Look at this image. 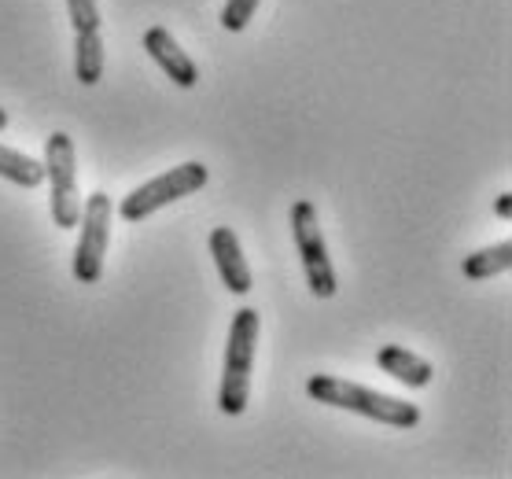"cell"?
Here are the masks:
<instances>
[{
	"mask_svg": "<svg viewBox=\"0 0 512 479\" xmlns=\"http://www.w3.org/2000/svg\"><path fill=\"white\" fill-rule=\"evenodd\" d=\"M306 395L314 398V402H321V406L347 409V413L380 421L387 428H417L420 424V409L413 402L384 395V391H373V387L365 384H354L347 376H328V373L310 376L306 380Z\"/></svg>",
	"mask_w": 512,
	"mask_h": 479,
	"instance_id": "1",
	"label": "cell"
},
{
	"mask_svg": "<svg viewBox=\"0 0 512 479\" xmlns=\"http://www.w3.org/2000/svg\"><path fill=\"white\" fill-rule=\"evenodd\" d=\"M262 332V317L255 306H244L233 314L229 343H225L222 362V387H218V406L225 417H240L251 398V373H255V347Z\"/></svg>",
	"mask_w": 512,
	"mask_h": 479,
	"instance_id": "2",
	"label": "cell"
},
{
	"mask_svg": "<svg viewBox=\"0 0 512 479\" xmlns=\"http://www.w3.org/2000/svg\"><path fill=\"white\" fill-rule=\"evenodd\" d=\"M207 177L210 170L203 163H181L174 170H166V174L152 177V181H144L140 188H133L122 203H118V218L122 222H144L148 214L163 211L177 199L192 196L199 188H207Z\"/></svg>",
	"mask_w": 512,
	"mask_h": 479,
	"instance_id": "3",
	"label": "cell"
},
{
	"mask_svg": "<svg viewBox=\"0 0 512 479\" xmlns=\"http://www.w3.org/2000/svg\"><path fill=\"white\" fill-rule=\"evenodd\" d=\"M291 236H295V251H299V262H303L306 288L317 299H332L339 292L336 269H332V258H328V244H325V233H321L317 207L310 199H299L291 207Z\"/></svg>",
	"mask_w": 512,
	"mask_h": 479,
	"instance_id": "4",
	"label": "cell"
},
{
	"mask_svg": "<svg viewBox=\"0 0 512 479\" xmlns=\"http://www.w3.org/2000/svg\"><path fill=\"white\" fill-rule=\"evenodd\" d=\"M111 222L115 203L107 192H93L78 214V247H74V281L96 284L104 277V258L111 247Z\"/></svg>",
	"mask_w": 512,
	"mask_h": 479,
	"instance_id": "5",
	"label": "cell"
},
{
	"mask_svg": "<svg viewBox=\"0 0 512 479\" xmlns=\"http://www.w3.org/2000/svg\"><path fill=\"white\" fill-rule=\"evenodd\" d=\"M45 181L52 188V222L59 229H74L82 214V192H78V163H74V141L56 129L45 141Z\"/></svg>",
	"mask_w": 512,
	"mask_h": 479,
	"instance_id": "6",
	"label": "cell"
},
{
	"mask_svg": "<svg viewBox=\"0 0 512 479\" xmlns=\"http://www.w3.org/2000/svg\"><path fill=\"white\" fill-rule=\"evenodd\" d=\"M144 52L152 56V63L170 82H177V89H192L199 82V67L192 63V56H188L185 48L177 45V37L166 26H152L144 34Z\"/></svg>",
	"mask_w": 512,
	"mask_h": 479,
	"instance_id": "7",
	"label": "cell"
},
{
	"mask_svg": "<svg viewBox=\"0 0 512 479\" xmlns=\"http://www.w3.org/2000/svg\"><path fill=\"white\" fill-rule=\"evenodd\" d=\"M210 255H214V266H218V277L233 295L251 292V266L244 258V247L236 240V233L229 225H218L210 233Z\"/></svg>",
	"mask_w": 512,
	"mask_h": 479,
	"instance_id": "8",
	"label": "cell"
},
{
	"mask_svg": "<svg viewBox=\"0 0 512 479\" xmlns=\"http://www.w3.org/2000/svg\"><path fill=\"white\" fill-rule=\"evenodd\" d=\"M376 365L406 387H428L431 376H435V365H431L428 358H420V354L406 351V347H398V343L380 347V351H376Z\"/></svg>",
	"mask_w": 512,
	"mask_h": 479,
	"instance_id": "9",
	"label": "cell"
},
{
	"mask_svg": "<svg viewBox=\"0 0 512 479\" xmlns=\"http://www.w3.org/2000/svg\"><path fill=\"white\" fill-rule=\"evenodd\" d=\"M74 74L85 89L100 85V78H104V37H100V30L74 34Z\"/></svg>",
	"mask_w": 512,
	"mask_h": 479,
	"instance_id": "10",
	"label": "cell"
},
{
	"mask_svg": "<svg viewBox=\"0 0 512 479\" xmlns=\"http://www.w3.org/2000/svg\"><path fill=\"white\" fill-rule=\"evenodd\" d=\"M509 269H512V240H501L494 247L472 251L461 262V273H465L468 281H487V277H498V273H509Z\"/></svg>",
	"mask_w": 512,
	"mask_h": 479,
	"instance_id": "11",
	"label": "cell"
},
{
	"mask_svg": "<svg viewBox=\"0 0 512 479\" xmlns=\"http://www.w3.org/2000/svg\"><path fill=\"white\" fill-rule=\"evenodd\" d=\"M0 177L19 188H37V185H45V163L30 159V155L19 152V148L0 144Z\"/></svg>",
	"mask_w": 512,
	"mask_h": 479,
	"instance_id": "12",
	"label": "cell"
},
{
	"mask_svg": "<svg viewBox=\"0 0 512 479\" xmlns=\"http://www.w3.org/2000/svg\"><path fill=\"white\" fill-rule=\"evenodd\" d=\"M258 4L262 0H225L222 8V26L229 30V34H240V30H247V23L255 19Z\"/></svg>",
	"mask_w": 512,
	"mask_h": 479,
	"instance_id": "13",
	"label": "cell"
},
{
	"mask_svg": "<svg viewBox=\"0 0 512 479\" xmlns=\"http://www.w3.org/2000/svg\"><path fill=\"white\" fill-rule=\"evenodd\" d=\"M67 15L70 23H74V34L100 30V8H96V0H67Z\"/></svg>",
	"mask_w": 512,
	"mask_h": 479,
	"instance_id": "14",
	"label": "cell"
},
{
	"mask_svg": "<svg viewBox=\"0 0 512 479\" xmlns=\"http://www.w3.org/2000/svg\"><path fill=\"white\" fill-rule=\"evenodd\" d=\"M494 214H498V218H509V214H512V196H509V192H501V196L494 199Z\"/></svg>",
	"mask_w": 512,
	"mask_h": 479,
	"instance_id": "15",
	"label": "cell"
},
{
	"mask_svg": "<svg viewBox=\"0 0 512 479\" xmlns=\"http://www.w3.org/2000/svg\"><path fill=\"white\" fill-rule=\"evenodd\" d=\"M4 129H8V111L0 107V133H4Z\"/></svg>",
	"mask_w": 512,
	"mask_h": 479,
	"instance_id": "16",
	"label": "cell"
}]
</instances>
